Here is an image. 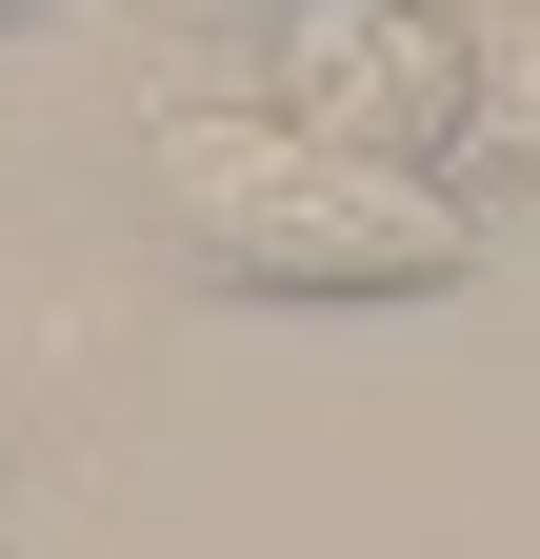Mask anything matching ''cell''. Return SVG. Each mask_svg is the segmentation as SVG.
I'll use <instances>...</instances> for the list:
<instances>
[{"label":"cell","instance_id":"obj_1","mask_svg":"<svg viewBox=\"0 0 540 559\" xmlns=\"http://www.w3.org/2000/svg\"><path fill=\"white\" fill-rule=\"evenodd\" d=\"M161 200H180V240L221 280H260V300H441V280H460L441 180L341 160V140H301L260 100H180L161 120Z\"/></svg>","mask_w":540,"mask_h":559},{"label":"cell","instance_id":"obj_2","mask_svg":"<svg viewBox=\"0 0 540 559\" xmlns=\"http://www.w3.org/2000/svg\"><path fill=\"white\" fill-rule=\"evenodd\" d=\"M260 120H301V140H341V160H400V180H421L441 140L481 120V21H460V0H281Z\"/></svg>","mask_w":540,"mask_h":559}]
</instances>
